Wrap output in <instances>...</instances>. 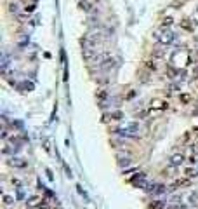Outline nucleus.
<instances>
[{"label": "nucleus", "instance_id": "4", "mask_svg": "<svg viewBox=\"0 0 198 209\" xmlns=\"http://www.w3.org/2000/svg\"><path fill=\"white\" fill-rule=\"evenodd\" d=\"M11 166H12V167L24 169V167L28 166V162H26V160H23V159H12V160H11Z\"/></svg>", "mask_w": 198, "mask_h": 209}, {"label": "nucleus", "instance_id": "16", "mask_svg": "<svg viewBox=\"0 0 198 209\" xmlns=\"http://www.w3.org/2000/svg\"><path fill=\"white\" fill-rule=\"evenodd\" d=\"M4 202H5L7 206H11V204H12L14 200H12V197H9V195H4Z\"/></svg>", "mask_w": 198, "mask_h": 209}, {"label": "nucleus", "instance_id": "21", "mask_svg": "<svg viewBox=\"0 0 198 209\" xmlns=\"http://www.w3.org/2000/svg\"><path fill=\"white\" fill-rule=\"evenodd\" d=\"M11 181H12V185H18V187H19V185H21V181H19V180H18V178H12Z\"/></svg>", "mask_w": 198, "mask_h": 209}, {"label": "nucleus", "instance_id": "14", "mask_svg": "<svg viewBox=\"0 0 198 209\" xmlns=\"http://www.w3.org/2000/svg\"><path fill=\"white\" fill-rule=\"evenodd\" d=\"M182 28H184V30H193V26H191L189 19H184V21H182Z\"/></svg>", "mask_w": 198, "mask_h": 209}, {"label": "nucleus", "instance_id": "15", "mask_svg": "<svg viewBox=\"0 0 198 209\" xmlns=\"http://www.w3.org/2000/svg\"><path fill=\"white\" fill-rule=\"evenodd\" d=\"M33 11H35V4H30V5L24 7V12H26V14H30V12H33Z\"/></svg>", "mask_w": 198, "mask_h": 209}, {"label": "nucleus", "instance_id": "7", "mask_svg": "<svg viewBox=\"0 0 198 209\" xmlns=\"http://www.w3.org/2000/svg\"><path fill=\"white\" fill-rule=\"evenodd\" d=\"M148 190L153 192L155 195H160V193H163V192H165V187H163V185H155V187L151 185V187H148Z\"/></svg>", "mask_w": 198, "mask_h": 209}, {"label": "nucleus", "instance_id": "24", "mask_svg": "<svg viewBox=\"0 0 198 209\" xmlns=\"http://www.w3.org/2000/svg\"><path fill=\"white\" fill-rule=\"evenodd\" d=\"M193 56H195V59H197V61H198V47H197V49H195V52H193Z\"/></svg>", "mask_w": 198, "mask_h": 209}, {"label": "nucleus", "instance_id": "3", "mask_svg": "<svg viewBox=\"0 0 198 209\" xmlns=\"http://www.w3.org/2000/svg\"><path fill=\"white\" fill-rule=\"evenodd\" d=\"M184 160H186V157H184L182 153H176V155H172V157H170V164H172L174 167L181 166V164H182Z\"/></svg>", "mask_w": 198, "mask_h": 209}, {"label": "nucleus", "instance_id": "23", "mask_svg": "<svg viewBox=\"0 0 198 209\" xmlns=\"http://www.w3.org/2000/svg\"><path fill=\"white\" fill-rule=\"evenodd\" d=\"M188 160H189V162H191V164H195V162H197V157H195V155H193V157H189V159H188Z\"/></svg>", "mask_w": 198, "mask_h": 209}, {"label": "nucleus", "instance_id": "10", "mask_svg": "<svg viewBox=\"0 0 198 209\" xmlns=\"http://www.w3.org/2000/svg\"><path fill=\"white\" fill-rule=\"evenodd\" d=\"M82 54H83V59L90 61V59H92V56H94V51H92V49H83V52H82Z\"/></svg>", "mask_w": 198, "mask_h": 209}, {"label": "nucleus", "instance_id": "20", "mask_svg": "<svg viewBox=\"0 0 198 209\" xmlns=\"http://www.w3.org/2000/svg\"><path fill=\"white\" fill-rule=\"evenodd\" d=\"M23 89H28V91H31V89H33V85H31V84H23Z\"/></svg>", "mask_w": 198, "mask_h": 209}, {"label": "nucleus", "instance_id": "17", "mask_svg": "<svg viewBox=\"0 0 198 209\" xmlns=\"http://www.w3.org/2000/svg\"><path fill=\"white\" fill-rule=\"evenodd\" d=\"M111 119H113V120H120V119H122V112H115V113H111Z\"/></svg>", "mask_w": 198, "mask_h": 209}, {"label": "nucleus", "instance_id": "8", "mask_svg": "<svg viewBox=\"0 0 198 209\" xmlns=\"http://www.w3.org/2000/svg\"><path fill=\"white\" fill-rule=\"evenodd\" d=\"M148 208L150 209H163L165 208V202H162V200H153Z\"/></svg>", "mask_w": 198, "mask_h": 209}, {"label": "nucleus", "instance_id": "11", "mask_svg": "<svg viewBox=\"0 0 198 209\" xmlns=\"http://www.w3.org/2000/svg\"><path fill=\"white\" fill-rule=\"evenodd\" d=\"M184 174H186L188 178H195V176H198V171H197V169H193V167H189V169L184 171Z\"/></svg>", "mask_w": 198, "mask_h": 209}, {"label": "nucleus", "instance_id": "9", "mask_svg": "<svg viewBox=\"0 0 198 209\" xmlns=\"http://www.w3.org/2000/svg\"><path fill=\"white\" fill-rule=\"evenodd\" d=\"M184 185H189V180H177V181L170 187V190H176L177 187H184Z\"/></svg>", "mask_w": 198, "mask_h": 209}, {"label": "nucleus", "instance_id": "5", "mask_svg": "<svg viewBox=\"0 0 198 209\" xmlns=\"http://www.w3.org/2000/svg\"><path fill=\"white\" fill-rule=\"evenodd\" d=\"M40 202H42V197H40V195H35V197H30L26 204H28L30 208H35V206H40Z\"/></svg>", "mask_w": 198, "mask_h": 209}, {"label": "nucleus", "instance_id": "18", "mask_svg": "<svg viewBox=\"0 0 198 209\" xmlns=\"http://www.w3.org/2000/svg\"><path fill=\"white\" fill-rule=\"evenodd\" d=\"M162 24H163V26H170V24H172V19H170V18L163 19V23H162Z\"/></svg>", "mask_w": 198, "mask_h": 209}, {"label": "nucleus", "instance_id": "22", "mask_svg": "<svg viewBox=\"0 0 198 209\" xmlns=\"http://www.w3.org/2000/svg\"><path fill=\"white\" fill-rule=\"evenodd\" d=\"M193 78H198V65L195 66V70H193Z\"/></svg>", "mask_w": 198, "mask_h": 209}, {"label": "nucleus", "instance_id": "6", "mask_svg": "<svg viewBox=\"0 0 198 209\" xmlns=\"http://www.w3.org/2000/svg\"><path fill=\"white\" fill-rule=\"evenodd\" d=\"M151 54H153V57H155V59H162V57L165 56V49H162V47H155V49H153V52H151Z\"/></svg>", "mask_w": 198, "mask_h": 209}, {"label": "nucleus", "instance_id": "1", "mask_svg": "<svg viewBox=\"0 0 198 209\" xmlns=\"http://www.w3.org/2000/svg\"><path fill=\"white\" fill-rule=\"evenodd\" d=\"M155 37L158 38V42H160V44L167 45V44H170V42L174 40V33H172V32H163V33H157Z\"/></svg>", "mask_w": 198, "mask_h": 209}, {"label": "nucleus", "instance_id": "12", "mask_svg": "<svg viewBox=\"0 0 198 209\" xmlns=\"http://www.w3.org/2000/svg\"><path fill=\"white\" fill-rule=\"evenodd\" d=\"M179 101H181L182 105H188V103L191 101V96H189V94H181V96H179Z\"/></svg>", "mask_w": 198, "mask_h": 209}, {"label": "nucleus", "instance_id": "13", "mask_svg": "<svg viewBox=\"0 0 198 209\" xmlns=\"http://www.w3.org/2000/svg\"><path fill=\"white\" fill-rule=\"evenodd\" d=\"M146 68H148V70H151V72H157V68H158V66H157V63H155V61H146Z\"/></svg>", "mask_w": 198, "mask_h": 209}, {"label": "nucleus", "instance_id": "19", "mask_svg": "<svg viewBox=\"0 0 198 209\" xmlns=\"http://www.w3.org/2000/svg\"><path fill=\"white\" fill-rule=\"evenodd\" d=\"M98 98H101V99H103V98H106V91H104V89H101V91H99V94H98Z\"/></svg>", "mask_w": 198, "mask_h": 209}, {"label": "nucleus", "instance_id": "2", "mask_svg": "<svg viewBox=\"0 0 198 209\" xmlns=\"http://www.w3.org/2000/svg\"><path fill=\"white\" fill-rule=\"evenodd\" d=\"M78 7L83 11V12H90V11L94 9V2H92V0H80Z\"/></svg>", "mask_w": 198, "mask_h": 209}]
</instances>
